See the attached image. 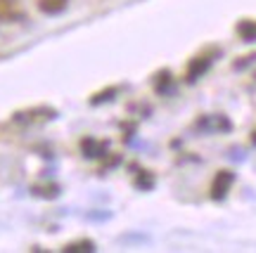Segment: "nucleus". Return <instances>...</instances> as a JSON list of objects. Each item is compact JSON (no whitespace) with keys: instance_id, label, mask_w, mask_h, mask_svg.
I'll list each match as a JSON object with an SVG mask.
<instances>
[{"instance_id":"5","label":"nucleus","mask_w":256,"mask_h":253,"mask_svg":"<svg viewBox=\"0 0 256 253\" xmlns=\"http://www.w3.org/2000/svg\"><path fill=\"white\" fill-rule=\"evenodd\" d=\"M81 149H83V156L100 159V156H104V152H107V142H98L95 137H86L81 142Z\"/></svg>"},{"instance_id":"3","label":"nucleus","mask_w":256,"mask_h":253,"mask_svg":"<svg viewBox=\"0 0 256 253\" xmlns=\"http://www.w3.org/2000/svg\"><path fill=\"white\" fill-rule=\"evenodd\" d=\"M19 19H24V9L19 5V0H0V21L12 24Z\"/></svg>"},{"instance_id":"1","label":"nucleus","mask_w":256,"mask_h":253,"mask_svg":"<svg viewBox=\"0 0 256 253\" xmlns=\"http://www.w3.org/2000/svg\"><path fill=\"white\" fill-rule=\"evenodd\" d=\"M232 185H235V173L232 171H218L216 175H214L209 197L214 201H223L226 197H228V192L232 190Z\"/></svg>"},{"instance_id":"8","label":"nucleus","mask_w":256,"mask_h":253,"mask_svg":"<svg viewBox=\"0 0 256 253\" xmlns=\"http://www.w3.org/2000/svg\"><path fill=\"white\" fill-rule=\"evenodd\" d=\"M64 253H92L98 251V246L92 239H81V242H72V244H66L62 249Z\"/></svg>"},{"instance_id":"2","label":"nucleus","mask_w":256,"mask_h":253,"mask_svg":"<svg viewBox=\"0 0 256 253\" xmlns=\"http://www.w3.org/2000/svg\"><path fill=\"white\" fill-rule=\"evenodd\" d=\"M55 116H57L55 109L40 107V109H31V111H19V114H14V121H22V123H43V121H52Z\"/></svg>"},{"instance_id":"7","label":"nucleus","mask_w":256,"mask_h":253,"mask_svg":"<svg viewBox=\"0 0 256 253\" xmlns=\"http://www.w3.org/2000/svg\"><path fill=\"white\" fill-rule=\"evenodd\" d=\"M38 9L43 12V14H50V17H55V14H62L66 5H69V0H36Z\"/></svg>"},{"instance_id":"9","label":"nucleus","mask_w":256,"mask_h":253,"mask_svg":"<svg viewBox=\"0 0 256 253\" xmlns=\"http://www.w3.org/2000/svg\"><path fill=\"white\" fill-rule=\"evenodd\" d=\"M114 95H116V88H107L104 92H98V95H92L90 104H102V102H110Z\"/></svg>"},{"instance_id":"4","label":"nucleus","mask_w":256,"mask_h":253,"mask_svg":"<svg viewBox=\"0 0 256 253\" xmlns=\"http://www.w3.org/2000/svg\"><path fill=\"white\" fill-rule=\"evenodd\" d=\"M211 66V59L209 57H194V59H190V64H188V71H185V81L188 83H194L200 76H204V73L209 71Z\"/></svg>"},{"instance_id":"6","label":"nucleus","mask_w":256,"mask_h":253,"mask_svg":"<svg viewBox=\"0 0 256 253\" xmlns=\"http://www.w3.org/2000/svg\"><path fill=\"white\" fill-rule=\"evenodd\" d=\"M235 31L244 43H256V19H240Z\"/></svg>"}]
</instances>
